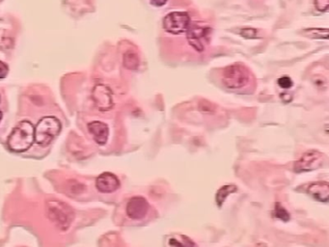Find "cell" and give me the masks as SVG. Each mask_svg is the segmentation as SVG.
Masks as SVG:
<instances>
[{
  "mask_svg": "<svg viewBox=\"0 0 329 247\" xmlns=\"http://www.w3.org/2000/svg\"><path fill=\"white\" fill-rule=\"evenodd\" d=\"M93 97L100 110L107 111L113 107L111 90L106 85H97L93 90Z\"/></svg>",
  "mask_w": 329,
  "mask_h": 247,
  "instance_id": "obj_9",
  "label": "cell"
},
{
  "mask_svg": "<svg viewBox=\"0 0 329 247\" xmlns=\"http://www.w3.org/2000/svg\"><path fill=\"white\" fill-rule=\"evenodd\" d=\"M49 217L53 220L58 228L67 230L74 219L72 209L60 201H51L48 204Z\"/></svg>",
  "mask_w": 329,
  "mask_h": 247,
  "instance_id": "obj_3",
  "label": "cell"
},
{
  "mask_svg": "<svg viewBox=\"0 0 329 247\" xmlns=\"http://www.w3.org/2000/svg\"><path fill=\"white\" fill-rule=\"evenodd\" d=\"M166 2H167V0H151V3L157 7H161V6L165 5Z\"/></svg>",
  "mask_w": 329,
  "mask_h": 247,
  "instance_id": "obj_22",
  "label": "cell"
},
{
  "mask_svg": "<svg viewBox=\"0 0 329 247\" xmlns=\"http://www.w3.org/2000/svg\"><path fill=\"white\" fill-rule=\"evenodd\" d=\"M96 186L100 192L111 193L120 187V181L112 173H103L97 178Z\"/></svg>",
  "mask_w": 329,
  "mask_h": 247,
  "instance_id": "obj_10",
  "label": "cell"
},
{
  "mask_svg": "<svg viewBox=\"0 0 329 247\" xmlns=\"http://www.w3.org/2000/svg\"><path fill=\"white\" fill-rule=\"evenodd\" d=\"M241 36L245 39H255L258 36V30L251 27H246L241 30Z\"/></svg>",
  "mask_w": 329,
  "mask_h": 247,
  "instance_id": "obj_17",
  "label": "cell"
},
{
  "mask_svg": "<svg viewBox=\"0 0 329 247\" xmlns=\"http://www.w3.org/2000/svg\"><path fill=\"white\" fill-rule=\"evenodd\" d=\"M238 190L237 185H234L233 183L230 184H225L221 188H219V190L216 193V197H215V201L216 204L218 206V208H221L222 205L224 204L226 198L230 195V194L233 193Z\"/></svg>",
  "mask_w": 329,
  "mask_h": 247,
  "instance_id": "obj_13",
  "label": "cell"
},
{
  "mask_svg": "<svg viewBox=\"0 0 329 247\" xmlns=\"http://www.w3.org/2000/svg\"><path fill=\"white\" fill-rule=\"evenodd\" d=\"M35 141V128L31 122L24 120L12 130L8 137V147L15 153L28 150Z\"/></svg>",
  "mask_w": 329,
  "mask_h": 247,
  "instance_id": "obj_1",
  "label": "cell"
},
{
  "mask_svg": "<svg viewBox=\"0 0 329 247\" xmlns=\"http://www.w3.org/2000/svg\"><path fill=\"white\" fill-rule=\"evenodd\" d=\"M149 212V203L141 196L132 197L127 205V215L129 218L139 220L144 218Z\"/></svg>",
  "mask_w": 329,
  "mask_h": 247,
  "instance_id": "obj_8",
  "label": "cell"
},
{
  "mask_svg": "<svg viewBox=\"0 0 329 247\" xmlns=\"http://www.w3.org/2000/svg\"><path fill=\"white\" fill-rule=\"evenodd\" d=\"M191 18L185 12H172L163 19V28L173 35L186 32Z\"/></svg>",
  "mask_w": 329,
  "mask_h": 247,
  "instance_id": "obj_5",
  "label": "cell"
},
{
  "mask_svg": "<svg viewBox=\"0 0 329 247\" xmlns=\"http://www.w3.org/2000/svg\"><path fill=\"white\" fill-rule=\"evenodd\" d=\"M210 28L203 27L198 25L197 23L190 24L187 30H186V38L191 46L197 51V52H203L204 51V43L203 42L206 41L208 38V34L210 33Z\"/></svg>",
  "mask_w": 329,
  "mask_h": 247,
  "instance_id": "obj_7",
  "label": "cell"
},
{
  "mask_svg": "<svg viewBox=\"0 0 329 247\" xmlns=\"http://www.w3.org/2000/svg\"><path fill=\"white\" fill-rule=\"evenodd\" d=\"M315 6L319 12H327L329 9V0H315Z\"/></svg>",
  "mask_w": 329,
  "mask_h": 247,
  "instance_id": "obj_20",
  "label": "cell"
},
{
  "mask_svg": "<svg viewBox=\"0 0 329 247\" xmlns=\"http://www.w3.org/2000/svg\"><path fill=\"white\" fill-rule=\"evenodd\" d=\"M124 66L130 70V71H135L137 70L138 66H139V58H138L137 54L133 52H127L126 54H124Z\"/></svg>",
  "mask_w": 329,
  "mask_h": 247,
  "instance_id": "obj_14",
  "label": "cell"
},
{
  "mask_svg": "<svg viewBox=\"0 0 329 247\" xmlns=\"http://www.w3.org/2000/svg\"><path fill=\"white\" fill-rule=\"evenodd\" d=\"M273 215H274L276 218H278V219H280L282 221H285V222L289 221L291 219V215L288 213L286 209L280 203H276Z\"/></svg>",
  "mask_w": 329,
  "mask_h": 247,
  "instance_id": "obj_16",
  "label": "cell"
},
{
  "mask_svg": "<svg viewBox=\"0 0 329 247\" xmlns=\"http://www.w3.org/2000/svg\"><path fill=\"white\" fill-rule=\"evenodd\" d=\"M61 123L54 116L41 119L35 128V142L41 146H48L60 132Z\"/></svg>",
  "mask_w": 329,
  "mask_h": 247,
  "instance_id": "obj_2",
  "label": "cell"
},
{
  "mask_svg": "<svg viewBox=\"0 0 329 247\" xmlns=\"http://www.w3.org/2000/svg\"><path fill=\"white\" fill-rule=\"evenodd\" d=\"M222 81L230 89H240L248 83L249 71L244 65H231L224 70Z\"/></svg>",
  "mask_w": 329,
  "mask_h": 247,
  "instance_id": "obj_4",
  "label": "cell"
},
{
  "mask_svg": "<svg viewBox=\"0 0 329 247\" xmlns=\"http://www.w3.org/2000/svg\"><path fill=\"white\" fill-rule=\"evenodd\" d=\"M199 108H200L199 109L201 110L202 112H204L206 114H210V113L214 112L213 106L208 101H202L200 105H199Z\"/></svg>",
  "mask_w": 329,
  "mask_h": 247,
  "instance_id": "obj_19",
  "label": "cell"
},
{
  "mask_svg": "<svg viewBox=\"0 0 329 247\" xmlns=\"http://www.w3.org/2000/svg\"><path fill=\"white\" fill-rule=\"evenodd\" d=\"M8 72H9L8 66L4 62L0 61V78H4L6 75H8Z\"/></svg>",
  "mask_w": 329,
  "mask_h": 247,
  "instance_id": "obj_21",
  "label": "cell"
},
{
  "mask_svg": "<svg viewBox=\"0 0 329 247\" xmlns=\"http://www.w3.org/2000/svg\"><path fill=\"white\" fill-rule=\"evenodd\" d=\"M303 34L311 39H328L329 30L327 28L321 29V28H308L304 30Z\"/></svg>",
  "mask_w": 329,
  "mask_h": 247,
  "instance_id": "obj_15",
  "label": "cell"
},
{
  "mask_svg": "<svg viewBox=\"0 0 329 247\" xmlns=\"http://www.w3.org/2000/svg\"><path fill=\"white\" fill-rule=\"evenodd\" d=\"M324 155L317 150L308 151L296 161L294 170L297 173L311 172L320 168L324 162Z\"/></svg>",
  "mask_w": 329,
  "mask_h": 247,
  "instance_id": "obj_6",
  "label": "cell"
},
{
  "mask_svg": "<svg viewBox=\"0 0 329 247\" xmlns=\"http://www.w3.org/2000/svg\"><path fill=\"white\" fill-rule=\"evenodd\" d=\"M88 129L99 145H105L109 135V129L105 123L95 121L88 124Z\"/></svg>",
  "mask_w": 329,
  "mask_h": 247,
  "instance_id": "obj_11",
  "label": "cell"
},
{
  "mask_svg": "<svg viewBox=\"0 0 329 247\" xmlns=\"http://www.w3.org/2000/svg\"><path fill=\"white\" fill-rule=\"evenodd\" d=\"M307 192L317 201L327 202L329 199V183L326 182L311 183L308 186Z\"/></svg>",
  "mask_w": 329,
  "mask_h": 247,
  "instance_id": "obj_12",
  "label": "cell"
},
{
  "mask_svg": "<svg viewBox=\"0 0 329 247\" xmlns=\"http://www.w3.org/2000/svg\"><path fill=\"white\" fill-rule=\"evenodd\" d=\"M1 119H2V112H1V110H0V122H1Z\"/></svg>",
  "mask_w": 329,
  "mask_h": 247,
  "instance_id": "obj_23",
  "label": "cell"
},
{
  "mask_svg": "<svg viewBox=\"0 0 329 247\" xmlns=\"http://www.w3.org/2000/svg\"><path fill=\"white\" fill-rule=\"evenodd\" d=\"M277 83H278L279 86L283 88V89H290V88H292L293 85H294V82H293L292 78L289 77V76H287V75H284V76L278 78Z\"/></svg>",
  "mask_w": 329,
  "mask_h": 247,
  "instance_id": "obj_18",
  "label": "cell"
}]
</instances>
